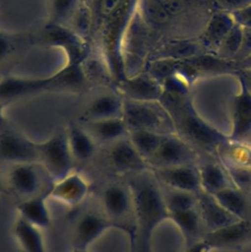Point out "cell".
Instances as JSON below:
<instances>
[{"instance_id":"25","label":"cell","mask_w":251,"mask_h":252,"mask_svg":"<svg viewBox=\"0 0 251 252\" xmlns=\"http://www.w3.org/2000/svg\"><path fill=\"white\" fill-rule=\"evenodd\" d=\"M217 201L233 217L239 220L251 219L250 204L244 192L234 186L226 187L215 195Z\"/></svg>"},{"instance_id":"13","label":"cell","mask_w":251,"mask_h":252,"mask_svg":"<svg viewBox=\"0 0 251 252\" xmlns=\"http://www.w3.org/2000/svg\"><path fill=\"white\" fill-rule=\"evenodd\" d=\"M108 162L114 170L121 173H140L151 169L128 136L113 142L108 152Z\"/></svg>"},{"instance_id":"45","label":"cell","mask_w":251,"mask_h":252,"mask_svg":"<svg viewBox=\"0 0 251 252\" xmlns=\"http://www.w3.org/2000/svg\"><path fill=\"white\" fill-rule=\"evenodd\" d=\"M71 252H90L87 249H79V248H73V250Z\"/></svg>"},{"instance_id":"39","label":"cell","mask_w":251,"mask_h":252,"mask_svg":"<svg viewBox=\"0 0 251 252\" xmlns=\"http://www.w3.org/2000/svg\"><path fill=\"white\" fill-rule=\"evenodd\" d=\"M239 79V83L243 84L244 87L251 94V69L238 70L235 73Z\"/></svg>"},{"instance_id":"14","label":"cell","mask_w":251,"mask_h":252,"mask_svg":"<svg viewBox=\"0 0 251 252\" xmlns=\"http://www.w3.org/2000/svg\"><path fill=\"white\" fill-rule=\"evenodd\" d=\"M240 84V91L231 103V129L228 140L247 143L251 139V94Z\"/></svg>"},{"instance_id":"36","label":"cell","mask_w":251,"mask_h":252,"mask_svg":"<svg viewBox=\"0 0 251 252\" xmlns=\"http://www.w3.org/2000/svg\"><path fill=\"white\" fill-rule=\"evenodd\" d=\"M234 22L241 28H251V4L231 13Z\"/></svg>"},{"instance_id":"22","label":"cell","mask_w":251,"mask_h":252,"mask_svg":"<svg viewBox=\"0 0 251 252\" xmlns=\"http://www.w3.org/2000/svg\"><path fill=\"white\" fill-rule=\"evenodd\" d=\"M169 220L179 229L186 247L201 240L205 228L198 208L169 214Z\"/></svg>"},{"instance_id":"46","label":"cell","mask_w":251,"mask_h":252,"mask_svg":"<svg viewBox=\"0 0 251 252\" xmlns=\"http://www.w3.org/2000/svg\"><path fill=\"white\" fill-rule=\"evenodd\" d=\"M245 144H247V145H249V146L251 147V139H250V140H249L247 143H245Z\"/></svg>"},{"instance_id":"1","label":"cell","mask_w":251,"mask_h":252,"mask_svg":"<svg viewBox=\"0 0 251 252\" xmlns=\"http://www.w3.org/2000/svg\"><path fill=\"white\" fill-rule=\"evenodd\" d=\"M159 101L168 111L175 133L198 153L217 156L228 137L207 122L195 109L187 94L163 92Z\"/></svg>"},{"instance_id":"44","label":"cell","mask_w":251,"mask_h":252,"mask_svg":"<svg viewBox=\"0 0 251 252\" xmlns=\"http://www.w3.org/2000/svg\"><path fill=\"white\" fill-rule=\"evenodd\" d=\"M4 192H6V190H5V186H4V183H3V180H2L1 174H0V194H1V193H4Z\"/></svg>"},{"instance_id":"26","label":"cell","mask_w":251,"mask_h":252,"mask_svg":"<svg viewBox=\"0 0 251 252\" xmlns=\"http://www.w3.org/2000/svg\"><path fill=\"white\" fill-rule=\"evenodd\" d=\"M66 134L74 159L84 161L93 157L95 151V144L88 130L76 124H71L66 129Z\"/></svg>"},{"instance_id":"34","label":"cell","mask_w":251,"mask_h":252,"mask_svg":"<svg viewBox=\"0 0 251 252\" xmlns=\"http://www.w3.org/2000/svg\"><path fill=\"white\" fill-rule=\"evenodd\" d=\"M127 0H97L95 14L102 23H107L126 3Z\"/></svg>"},{"instance_id":"9","label":"cell","mask_w":251,"mask_h":252,"mask_svg":"<svg viewBox=\"0 0 251 252\" xmlns=\"http://www.w3.org/2000/svg\"><path fill=\"white\" fill-rule=\"evenodd\" d=\"M161 186L199 194L202 191L197 163L151 168Z\"/></svg>"},{"instance_id":"38","label":"cell","mask_w":251,"mask_h":252,"mask_svg":"<svg viewBox=\"0 0 251 252\" xmlns=\"http://www.w3.org/2000/svg\"><path fill=\"white\" fill-rule=\"evenodd\" d=\"M131 252H153L152 250V240L140 237H136L130 241Z\"/></svg>"},{"instance_id":"30","label":"cell","mask_w":251,"mask_h":252,"mask_svg":"<svg viewBox=\"0 0 251 252\" xmlns=\"http://www.w3.org/2000/svg\"><path fill=\"white\" fill-rule=\"evenodd\" d=\"M242 39L243 29L235 23V25L220 42L215 55L220 59L234 61L241 48Z\"/></svg>"},{"instance_id":"24","label":"cell","mask_w":251,"mask_h":252,"mask_svg":"<svg viewBox=\"0 0 251 252\" xmlns=\"http://www.w3.org/2000/svg\"><path fill=\"white\" fill-rule=\"evenodd\" d=\"M13 233L25 252H47L41 229L21 217L14 222Z\"/></svg>"},{"instance_id":"29","label":"cell","mask_w":251,"mask_h":252,"mask_svg":"<svg viewBox=\"0 0 251 252\" xmlns=\"http://www.w3.org/2000/svg\"><path fill=\"white\" fill-rule=\"evenodd\" d=\"M161 186V185H160ZM168 215L197 208L198 194L161 186Z\"/></svg>"},{"instance_id":"10","label":"cell","mask_w":251,"mask_h":252,"mask_svg":"<svg viewBox=\"0 0 251 252\" xmlns=\"http://www.w3.org/2000/svg\"><path fill=\"white\" fill-rule=\"evenodd\" d=\"M36 160L35 142L14 130H0V161L19 164Z\"/></svg>"},{"instance_id":"15","label":"cell","mask_w":251,"mask_h":252,"mask_svg":"<svg viewBox=\"0 0 251 252\" xmlns=\"http://www.w3.org/2000/svg\"><path fill=\"white\" fill-rule=\"evenodd\" d=\"M118 89L123 97L137 101H157L163 89L149 73L119 79Z\"/></svg>"},{"instance_id":"12","label":"cell","mask_w":251,"mask_h":252,"mask_svg":"<svg viewBox=\"0 0 251 252\" xmlns=\"http://www.w3.org/2000/svg\"><path fill=\"white\" fill-rule=\"evenodd\" d=\"M49 89H55L53 75L44 78L6 76L0 79V102L5 104L8 101Z\"/></svg>"},{"instance_id":"35","label":"cell","mask_w":251,"mask_h":252,"mask_svg":"<svg viewBox=\"0 0 251 252\" xmlns=\"http://www.w3.org/2000/svg\"><path fill=\"white\" fill-rule=\"evenodd\" d=\"M215 10L233 13L251 4V0H211Z\"/></svg>"},{"instance_id":"6","label":"cell","mask_w":251,"mask_h":252,"mask_svg":"<svg viewBox=\"0 0 251 252\" xmlns=\"http://www.w3.org/2000/svg\"><path fill=\"white\" fill-rule=\"evenodd\" d=\"M199 153L176 133L165 134L156 153L148 160L151 168L197 163Z\"/></svg>"},{"instance_id":"18","label":"cell","mask_w":251,"mask_h":252,"mask_svg":"<svg viewBox=\"0 0 251 252\" xmlns=\"http://www.w3.org/2000/svg\"><path fill=\"white\" fill-rule=\"evenodd\" d=\"M10 187L26 198L39 193L41 177L33 162L14 164L8 174Z\"/></svg>"},{"instance_id":"5","label":"cell","mask_w":251,"mask_h":252,"mask_svg":"<svg viewBox=\"0 0 251 252\" xmlns=\"http://www.w3.org/2000/svg\"><path fill=\"white\" fill-rule=\"evenodd\" d=\"M111 229L124 232L129 237V241L137 235L135 224H126L94 213H88L82 216L76 224L73 238L74 248L89 250L97 239Z\"/></svg>"},{"instance_id":"8","label":"cell","mask_w":251,"mask_h":252,"mask_svg":"<svg viewBox=\"0 0 251 252\" xmlns=\"http://www.w3.org/2000/svg\"><path fill=\"white\" fill-rule=\"evenodd\" d=\"M201 239L212 251L239 249L251 242V219L237 220L223 227L206 231Z\"/></svg>"},{"instance_id":"21","label":"cell","mask_w":251,"mask_h":252,"mask_svg":"<svg viewBox=\"0 0 251 252\" xmlns=\"http://www.w3.org/2000/svg\"><path fill=\"white\" fill-rule=\"evenodd\" d=\"M197 165L203 192L215 195L226 187L233 186L220 159L197 162Z\"/></svg>"},{"instance_id":"43","label":"cell","mask_w":251,"mask_h":252,"mask_svg":"<svg viewBox=\"0 0 251 252\" xmlns=\"http://www.w3.org/2000/svg\"><path fill=\"white\" fill-rule=\"evenodd\" d=\"M4 103L0 102V130L5 126V116H4Z\"/></svg>"},{"instance_id":"42","label":"cell","mask_w":251,"mask_h":252,"mask_svg":"<svg viewBox=\"0 0 251 252\" xmlns=\"http://www.w3.org/2000/svg\"><path fill=\"white\" fill-rule=\"evenodd\" d=\"M236 66V71L238 70H244V69H251V53L247 55L245 58L242 60L235 62Z\"/></svg>"},{"instance_id":"37","label":"cell","mask_w":251,"mask_h":252,"mask_svg":"<svg viewBox=\"0 0 251 252\" xmlns=\"http://www.w3.org/2000/svg\"><path fill=\"white\" fill-rule=\"evenodd\" d=\"M243 29V39L241 48L234 59V62H238L245 58L251 53V28H242Z\"/></svg>"},{"instance_id":"19","label":"cell","mask_w":251,"mask_h":252,"mask_svg":"<svg viewBox=\"0 0 251 252\" xmlns=\"http://www.w3.org/2000/svg\"><path fill=\"white\" fill-rule=\"evenodd\" d=\"M48 199L47 190L24 199L17 206L18 217L40 229L48 227L51 222V215L47 206Z\"/></svg>"},{"instance_id":"7","label":"cell","mask_w":251,"mask_h":252,"mask_svg":"<svg viewBox=\"0 0 251 252\" xmlns=\"http://www.w3.org/2000/svg\"><path fill=\"white\" fill-rule=\"evenodd\" d=\"M44 40L47 44L58 47L65 52L66 65H83L88 57V39L82 37L68 26L48 23L44 32Z\"/></svg>"},{"instance_id":"31","label":"cell","mask_w":251,"mask_h":252,"mask_svg":"<svg viewBox=\"0 0 251 252\" xmlns=\"http://www.w3.org/2000/svg\"><path fill=\"white\" fill-rule=\"evenodd\" d=\"M81 1L82 0H50L49 24L67 26Z\"/></svg>"},{"instance_id":"4","label":"cell","mask_w":251,"mask_h":252,"mask_svg":"<svg viewBox=\"0 0 251 252\" xmlns=\"http://www.w3.org/2000/svg\"><path fill=\"white\" fill-rule=\"evenodd\" d=\"M37 160L54 180L73 171L74 158L69 148L66 131H59L45 141L35 143Z\"/></svg>"},{"instance_id":"11","label":"cell","mask_w":251,"mask_h":252,"mask_svg":"<svg viewBox=\"0 0 251 252\" xmlns=\"http://www.w3.org/2000/svg\"><path fill=\"white\" fill-rule=\"evenodd\" d=\"M91 185L87 178L76 171H71L64 177L54 180L47 189L48 197L67 206H78L90 194Z\"/></svg>"},{"instance_id":"27","label":"cell","mask_w":251,"mask_h":252,"mask_svg":"<svg viewBox=\"0 0 251 252\" xmlns=\"http://www.w3.org/2000/svg\"><path fill=\"white\" fill-rule=\"evenodd\" d=\"M89 133L102 142H115L128 136V128L122 117L88 121Z\"/></svg>"},{"instance_id":"2","label":"cell","mask_w":251,"mask_h":252,"mask_svg":"<svg viewBox=\"0 0 251 252\" xmlns=\"http://www.w3.org/2000/svg\"><path fill=\"white\" fill-rule=\"evenodd\" d=\"M127 186L132 197L137 235L152 240L156 229L169 220L162 188L151 169L135 173Z\"/></svg>"},{"instance_id":"20","label":"cell","mask_w":251,"mask_h":252,"mask_svg":"<svg viewBox=\"0 0 251 252\" xmlns=\"http://www.w3.org/2000/svg\"><path fill=\"white\" fill-rule=\"evenodd\" d=\"M101 204L107 217L115 221L125 217L130 211L133 212L132 197L128 186H107L102 192Z\"/></svg>"},{"instance_id":"41","label":"cell","mask_w":251,"mask_h":252,"mask_svg":"<svg viewBox=\"0 0 251 252\" xmlns=\"http://www.w3.org/2000/svg\"><path fill=\"white\" fill-rule=\"evenodd\" d=\"M211 248L201 239L186 247L185 252H211Z\"/></svg>"},{"instance_id":"3","label":"cell","mask_w":251,"mask_h":252,"mask_svg":"<svg viewBox=\"0 0 251 252\" xmlns=\"http://www.w3.org/2000/svg\"><path fill=\"white\" fill-rule=\"evenodd\" d=\"M122 118L128 131L151 130L161 134L175 133L173 121L159 100L137 101L123 97Z\"/></svg>"},{"instance_id":"33","label":"cell","mask_w":251,"mask_h":252,"mask_svg":"<svg viewBox=\"0 0 251 252\" xmlns=\"http://www.w3.org/2000/svg\"><path fill=\"white\" fill-rule=\"evenodd\" d=\"M232 185L242 192L251 194V168L229 162H222Z\"/></svg>"},{"instance_id":"23","label":"cell","mask_w":251,"mask_h":252,"mask_svg":"<svg viewBox=\"0 0 251 252\" xmlns=\"http://www.w3.org/2000/svg\"><path fill=\"white\" fill-rule=\"evenodd\" d=\"M123 96L106 94L93 99L86 109L88 121L122 117Z\"/></svg>"},{"instance_id":"17","label":"cell","mask_w":251,"mask_h":252,"mask_svg":"<svg viewBox=\"0 0 251 252\" xmlns=\"http://www.w3.org/2000/svg\"><path fill=\"white\" fill-rule=\"evenodd\" d=\"M197 208L205 232L223 227L239 220L229 214L213 195L203 191L198 194Z\"/></svg>"},{"instance_id":"32","label":"cell","mask_w":251,"mask_h":252,"mask_svg":"<svg viewBox=\"0 0 251 252\" xmlns=\"http://www.w3.org/2000/svg\"><path fill=\"white\" fill-rule=\"evenodd\" d=\"M70 27L74 32L80 34L82 37L88 39V35L91 32L93 25V13L89 6L82 0L71 17Z\"/></svg>"},{"instance_id":"28","label":"cell","mask_w":251,"mask_h":252,"mask_svg":"<svg viewBox=\"0 0 251 252\" xmlns=\"http://www.w3.org/2000/svg\"><path fill=\"white\" fill-rule=\"evenodd\" d=\"M165 134L151 130H132L128 133V138L139 152V154L147 160L156 153L159 147Z\"/></svg>"},{"instance_id":"16","label":"cell","mask_w":251,"mask_h":252,"mask_svg":"<svg viewBox=\"0 0 251 252\" xmlns=\"http://www.w3.org/2000/svg\"><path fill=\"white\" fill-rule=\"evenodd\" d=\"M235 25L230 13L215 10L206 21L199 41L207 53L216 54L220 42Z\"/></svg>"},{"instance_id":"40","label":"cell","mask_w":251,"mask_h":252,"mask_svg":"<svg viewBox=\"0 0 251 252\" xmlns=\"http://www.w3.org/2000/svg\"><path fill=\"white\" fill-rule=\"evenodd\" d=\"M11 51V42L7 35L0 32V60L5 58Z\"/></svg>"}]
</instances>
